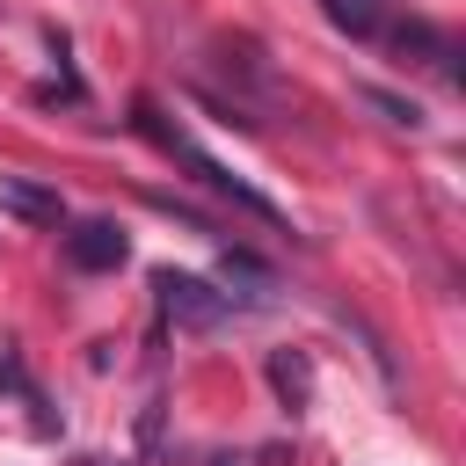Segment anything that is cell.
<instances>
[{
  "label": "cell",
  "instance_id": "cell-2",
  "mask_svg": "<svg viewBox=\"0 0 466 466\" xmlns=\"http://www.w3.org/2000/svg\"><path fill=\"white\" fill-rule=\"evenodd\" d=\"M153 306H160V320H175L189 335H211L240 313L233 291H218L211 277H189V269H153Z\"/></svg>",
  "mask_w": 466,
  "mask_h": 466
},
{
  "label": "cell",
  "instance_id": "cell-5",
  "mask_svg": "<svg viewBox=\"0 0 466 466\" xmlns=\"http://www.w3.org/2000/svg\"><path fill=\"white\" fill-rule=\"evenodd\" d=\"M0 218H22V226H66V197H58L51 182L0 175Z\"/></svg>",
  "mask_w": 466,
  "mask_h": 466
},
{
  "label": "cell",
  "instance_id": "cell-8",
  "mask_svg": "<svg viewBox=\"0 0 466 466\" xmlns=\"http://www.w3.org/2000/svg\"><path fill=\"white\" fill-rule=\"evenodd\" d=\"M269 386H277L284 415H299V408L313 400V364H306L299 350H269Z\"/></svg>",
  "mask_w": 466,
  "mask_h": 466
},
{
  "label": "cell",
  "instance_id": "cell-3",
  "mask_svg": "<svg viewBox=\"0 0 466 466\" xmlns=\"http://www.w3.org/2000/svg\"><path fill=\"white\" fill-rule=\"evenodd\" d=\"M124 255H131V240H124L116 218H73V226H66V262H73V269L102 277V269H116Z\"/></svg>",
  "mask_w": 466,
  "mask_h": 466
},
{
  "label": "cell",
  "instance_id": "cell-7",
  "mask_svg": "<svg viewBox=\"0 0 466 466\" xmlns=\"http://www.w3.org/2000/svg\"><path fill=\"white\" fill-rule=\"evenodd\" d=\"M320 15L350 36V44H379L393 22V0H320Z\"/></svg>",
  "mask_w": 466,
  "mask_h": 466
},
{
  "label": "cell",
  "instance_id": "cell-9",
  "mask_svg": "<svg viewBox=\"0 0 466 466\" xmlns=\"http://www.w3.org/2000/svg\"><path fill=\"white\" fill-rule=\"evenodd\" d=\"M364 102H371L386 124H408V131H422V109H415V102H400V95H386V87H364Z\"/></svg>",
  "mask_w": 466,
  "mask_h": 466
},
{
  "label": "cell",
  "instance_id": "cell-1",
  "mask_svg": "<svg viewBox=\"0 0 466 466\" xmlns=\"http://www.w3.org/2000/svg\"><path fill=\"white\" fill-rule=\"evenodd\" d=\"M131 124H138V131H146V138H153L167 160H182V167H189V175H197L211 197H226L233 211H248V218H262V226H284V211H277V204H269L255 182H240L226 160H211V153H204V146H197L182 124H167V116H160V102H138V116H131Z\"/></svg>",
  "mask_w": 466,
  "mask_h": 466
},
{
  "label": "cell",
  "instance_id": "cell-4",
  "mask_svg": "<svg viewBox=\"0 0 466 466\" xmlns=\"http://www.w3.org/2000/svg\"><path fill=\"white\" fill-rule=\"evenodd\" d=\"M379 44H386L400 66H430V73H444V80L459 73V66H451V58H459V44H451L444 29H430V22H386V36H379Z\"/></svg>",
  "mask_w": 466,
  "mask_h": 466
},
{
  "label": "cell",
  "instance_id": "cell-6",
  "mask_svg": "<svg viewBox=\"0 0 466 466\" xmlns=\"http://www.w3.org/2000/svg\"><path fill=\"white\" fill-rule=\"evenodd\" d=\"M0 386H7V393L29 408L36 437H51V430H58V415H51V400H44V386L29 379V364H22V350H15V342H0Z\"/></svg>",
  "mask_w": 466,
  "mask_h": 466
}]
</instances>
